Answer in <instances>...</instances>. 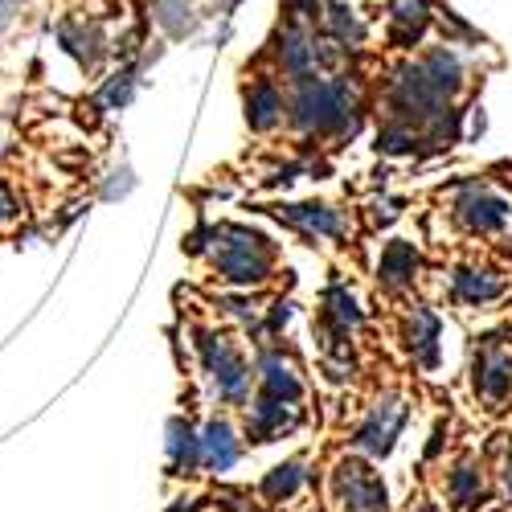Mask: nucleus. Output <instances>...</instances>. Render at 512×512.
I'll list each match as a JSON object with an SVG mask.
<instances>
[{
    "label": "nucleus",
    "instance_id": "f257e3e1",
    "mask_svg": "<svg viewBox=\"0 0 512 512\" xmlns=\"http://www.w3.org/2000/svg\"><path fill=\"white\" fill-rule=\"evenodd\" d=\"M287 123L304 136H357V82L349 74H312L287 82Z\"/></svg>",
    "mask_w": 512,
    "mask_h": 512
},
{
    "label": "nucleus",
    "instance_id": "f03ea898",
    "mask_svg": "<svg viewBox=\"0 0 512 512\" xmlns=\"http://www.w3.org/2000/svg\"><path fill=\"white\" fill-rule=\"evenodd\" d=\"M189 250H205L209 254V267L222 283L230 287H263L275 279V267H279V250L267 234L250 230V226H234V222H222V226H209L201 234H193Z\"/></svg>",
    "mask_w": 512,
    "mask_h": 512
},
{
    "label": "nucleus",
    "instance_id": "7ed1b4c3",
    "mask_svg": "<svg viewBox=\"0 0 512 512\" xmlns=\"http://www.w3.org/2000/svg\"><path fill=\"white\" fill-rule=\"evenodd\" d=\"M197 357H201V369L209 377L213 394H218V402L246 406L254 398V381H259V373L250 369V361L242 357V349L226 332H201L197 336Z\"/></svg>",
    "mask_w": 512,
    "mask_h": 512
},
{
    "label": "nucleus",
    "instance_id": "20e7f679",
    "mask_svg": "<svg viewBox=\"0 0 512 512\" xmlns=\"http://www.w3.org/2000/svg\"><path fill=\"white\" fill-rule=\"evenodd\" d=\"M332 504L340 512H386L390 496H386V480L373 472L369 455H345L332 467Z\"/></svg>",
    "mask_w": 512,
    "mask_h": 512
},
{
    "label": "nucleus",
    "instance_id": "39448f33",
    "mask_svg": "<svg viewBox=\"0 0 512 512\" xmlns=\"http://www.w3.org/2000/svg\"><path fill=\"white\" fill-rule=\"evenodd\" d=\"M406 422H410V406L402 398H394V394L390 398H377L369 406V414L357 422V431H353L349 443H353V451H361L369 459H386L398 447Z\"/></svg>",
    "mask_w": 512,
    "mask_h": 512
},
{
    "label": "nucleus",
    "instance_id": "423d86ee",
    "mask_svg": "<svg viewBox=\"0 0 512 512\" xmlns=\"http://www.w3.org/2000/svg\"><path fill=\"white\" fill-rule=\"evenodd\" d=\"M451 213H455V222L467 230V234H500L512 218V205L508 197H500L496 189L480 185V181H467L455 189L451 197Z\"/></svg>",
    "mask_w": 512,
    "mask_h": 512
},
{
    "label": "nucleus",
    "instance_id": "0eeeda50",
    "mask_svg": "<svg viewBox=\"0 0 512 512\" xmlns=\"http://www.w3.org/2000/svg\"><path fill=\"white\" fill-rule=\"evenodd\" d=\"M472 390L488 410H504L512 398V349L500 336L480 340L472 357Z\"/></svg>",
    "mask_w": 512,
    "mask_h": 512
},
{
    "label": "nucleus",
    "instance_id": "6e6552de",
    "mask_svg": "<svg viewBox=\"0 0 512 512\" xmlns=\"http://www.w3.org/2000/svg\"><path fill=\"white\" fill-rule=\"evenodd\" d=\"M300 426H304V406L300 402L271 398V394H254L246 402V426H242L246 443H275L283 435H295Z\"/></svg>",
    "mask_w": 512,
    "mask_h": 512
},
{
    "label": "nucleus",
    "instance_id": "1a4fd4ad",
    "mask_svg": "<svg viewBox=\"0 0 512 512\" xmlns=\"http://www.w3.org/2000/svg\"><path fill=\"white\" fill-rule=\"evenodd\" d=\"M242 451H246V435L238 431L226 414H213L201 426V467H205V472H213V476L234 472Z\"/></svg>",
    "mask_w": 512,
    "mask_h": 512
},
{
    "label": "nucleus",
    "instance_id": "9d476101",
    "mask_svg": "<svg viewBox=\"0 0 512 512\" xmlns=\"http://www.w3.org/2000/svg\"><path fill=\"white\" fill-rule=\"evenodd\" d=\"M254 373H259V394L287 398V402H304V394H308L304 377H300V365H295L279 345L275 349H263Z\"/></svg>",
    "mask_w": 512,
    "mask_h": 512
},
{
    "label": "nucleus",
    "instance_id": "9b49d317",
    "mask_svg": "<svg viewBox=\"0 0 512 512\" xmlns=\"http://www.w3.org/2000/svg\"><path fill=\"white\" fill-rule=\"evenodd\" d=\"M246 123H250V132H259V136L287 123V91L275 78H254L246 87Z\"/></svg>",
    "mask_w": 512,
    "mask_h": 512
},
{
    "label": "nucleus",
    "instance_id": "f8f14e48",
    "mask_svg": "<svg viewBox=\"0 0 512 512\" xmlns=\"http://www.w3.org/2000/svg\"><path fill=\"white\" fill-rule=\"evenodd\" d=\"M439 336H443V320L431 308H410L402 320V340L414 357V365L422 369H439Z\"/></svg>",
    "mask_w": 512,
    "mask_h": 512
},
{
    "label": "nucleus",
    "instance_id": "ddd939ff",
    "mask_svg": "<svg viewBox=\"0 0 512 512\" xmlns=\"http://www.w3.org/2000/svg\"><path fill=\"white\" fill-rule=\"evenodd\" d=\"M279 218L295 230H304L312 238H345L349 234V222H345V213L324 205V201H304V205H279L275 209Z\"/></svg>",
    "mask_w": 512,
    "mask_h": 512
},
{
    "label": "nucleus",
    "instance_id": "4468645a",
    "mask_svg": "<svg viewBox=\"0 0 512 512\" xmlns=\"http://www.w3.org/2000/svg\"><path fill=\"white\" fill-rule=\"evenodd\" d=\"M504 291H508V283L492 267H455L451 271V295L467 308H488Z\"/></svg>",
    "mask_w": 512,
    "mask_h": 512
},
{
    "label": "nucleus",
    "instance_id": "2eb2a0df",
    "mask_svg": "<svg viewBox=\"0 0 512 512\" xmlns=\"http://www.w3.org/2000/svg\"><path fill=\"white\" fill-rule=\"evenodd\" d=\"M431 0H390L386 5V33H390V46L410 50L422 41L426 25H431Z\"/></svg>",
    "mask_w": 512,
    "mask_h": 512
},
{
    "label": "nucleus",
    "instance_id": "dca6fc26",
    "mask_svg": "<svg viewBox=\"0 0 512 512\" xmlns=\"http://www.w3.org/2000/svg\"><path fill=\"white\" fill-rule=\"evenodd\" d=\"M418 267H422V254H418V246H414V242H406V238H394V242H386V250H381V263H377V283L386 287L390 295H398V291L414 287Z\"/></svg>",
    "mask_w": 512,
    "mask_h": 512
},
{
    "label": "nucleus",
    "instance_id": "f3484780",
    "mask_svg": "<svg viewBox=\"0 0 512 512\" xmlns=\"http://www.w3.org/2000/svg\"><path fill=\"white\" fill-rule=\"evenodd\" d=\"M168 467H173V476H197L201 467V431L189 418L168 422Z\"/></svg>",
    "mask_w": 512,
    "mask_h": 512
},
{
    "label": "nucleus",
    "instance_id": "a211bd4d",
    "mask_svg": "<svg viewBox=\"0 0 512 512\" xmlns=\"http://www.w3.org/2000/svg\"><path fill=\"white\" fill-rule=\"evenodd\" d=\"M361 320H365V312H361V304L353 300V291H349L345 283L324 287V295H320V312H316V324L336 328V332H357V328H361Z\"/></svg>",
    "mask_w": 512,
    "mask_h": 512
},
{
    "label": "nucleus",
    "instance_id": "6ab92c4d",
    "mask_svg": "<svg viewBox=\"0 0 512 512\" xmlns=\"http://www.w3.org/2000/svg\"><path fill=\"white\" fill-rule=\"evenodd\" d=\"M418 62H422V70L431 74V82L447 99H459V91L467 87V66H463V58L447 46V41H443V46H431Z\"/></svg>",
    "mask_w": 512,
    "mask_h": 512
},
{
    "label": "nucleus",
    "instance_id": "aec40b11",
    "mask_svg": "<svg viewBox=\"0 0 512 512\" xmlns=\"http://www.w3.org/2000/svg\"><path fill=\"white\" fill-rule=\"evenodd\" d=\"M304 484H308V463L304 459H287V463L271 467V472L259 480V496L267 504H287V500H295L304 492Z\"/></svg>",
    "mask_w": 512,
    "mask_h": 512
},
{
    "label": "nucleus",
    "instance_id": "412c9836",
    "mask_svg": "<svg viewBox=\"0 0 512 512\" xmlns=\"http://www.w3.org/2000/svg\"><path fill=\"white\" fill-rule=\"evenodd\" d=\"M484 492H488V480L476 459H459L447 472V496L455 508H476L484 500Z\"/></svg>",
    "mask_w": 512,
    "mask_h": 512
},
{
    "label": "nucleus",
    "instance_id": "4be33fe9",
    "mask_svg": "<svg viewBox=\"0 0 512 512\" xmlns=\"http://www.w3.org/2000/svg\"><path fill=\"white\" fill-rule=\"evenodd\" d=\"M324 33H328L332 41H340L345 50H357L369 29H365V21H361L349 5H340V0H328V5H324Z\"/></svg>",
    "mask_w": 512,
    "mask_h": 512
},
{
    "label": "nucleus",
    "instance_id": "5701e85b",
    "mask_svg": "<svg viewBox=\"0 0 512 512\" xmlns=\"http://www.w3.org/2000/svg\"><path fill=\"white\" fill-rule=\"evenodd\" d=\"M377 152L381 156H422V152H431V144H426V136L414 132V127L386 119L377 127Z\"/></svg>",
    "mask_w": 512,
    "mask_h": 512
},
{
    "label": "nucleus",
    "instance_id": "b1692460",
    "mask_svg": "<svg viewBox=\"0 0 512 512\" xmlns=\"http://www.w3.org/2000/svg\"><path fill=\"white\" fill-rule=\"evenodd\" d=\"M152 21L168 33V37H185L197 29V13L189 0H156L152 5Z\"/></svg>",
    "mask_w": 512,
    "mask_h": 512
},
{
    "label": "nucleus",
    "instance_id": "393cba45",
    "mask_svg": "<svg viewBox=\"0 0 512 512\" xmlns=\"http://www.w3.org/2000/svg\"><path fill=\"white\" fill-rule=\"evenodd\" d=\"M136 87H140V70H136V66L115 70V74L103 82V87H99V107H107V111H123L127 103H132Z\"/></svg>",
    "mask_w": 512,
    "mask_h": 512
},
{
    "label": "nucleus",
    "instance_id": "a878e982",
    "mask_svg": "<svg viewBox=\"0 0 512 512\" xmlns=\"http://www.w3.org/2000/svg\"><path fill=\"white\" fill-rule=\"evenodd\" d=\"M439 29H443V37H447V46H455V41H467V46H476V41H480V33L467 25L463 17H455L451 9H439Z\"/></svg>",
    "mask_w": 512,
    "mask_h": 512
},
{
    "label": "nucleus",
    "instance_id": "bb28decb",
    "mask_svg": "<svg viewBox=\"0 0 512 512\" xmlns=\"http://www.w3.org/2000/svg\"><path fill=\"white\" fill-rule=\"evenodd\" d=\"M115 181H107V189H103V197L107 201H115V197H127L136 189V177H132V168H119V173H111Z\"/></svg>",
    "mask_w": 512,
    "mask_h": 512
},
{
    "label": "nucleus",
    "instance_id": "cd10ccee",
    "mask_svg": "<svg viewBox=\"0 0 512 512\" xmlns=\"http://www.w3.org/2000/svg\"><path fill=\"white\" fill-rule=\"evenodd\" d=\"M398 209H402V201H394V197L373 201V222H377V226H390V222L398 218Z\"/></svg>",
    "mask_w": 512,
    "mask_h": 512
},
{
    "label": "nucleus",
    "instance_id": "c85d7f7f",
    "mask_svg": "<svg viewBox=\"0 0 512 512\" xmlns=\"http://www.w3.org/2000/svg\"><path fill=\"white\" fill-rule=\"evenodd\" d=\"M17 13H21L17 0H0V37H5V33L17 25Z\"/></svg>",
    "mask_w": 512,
    "mask_h": 512
},
{
    "label": "nucleus",
    "instance_id": "c756f323",
    "mask_svg": "<svg viewBox=\"0 0 512 512\" xmlns=\"http://www.w3.org/2000/svg\"><path fill=\"white\" fill-rule=\"evenodd\" d=\"M13 218V201L5 197V189H0V222H9Z\"/></svg>",
    "mask_w": 512,
    "mask_h": 512
},
{
    "label": "nucleus",
    "instance_id": "7c9ffc66",
    "mask_svg": "<svg viewBox=\"0 0 512 512\" xmlns=\"http://www.w3.org/2000/svg\"><path fill=\"white\" fill-rule=\"evenodd\" d=\"M504 484H512V439H508V459H504Z\"/></svg>",
    "mask_w": 512,
    "mask_h": 512
},
{
    "label": "nucleus",
    "instance_id": "2f4dec72",
    "mask_svg": "<svg viewBox=\"0 0 512 512\" xmlns=\"http://www.w3.org/2000/svg\"><path fill=\"white\" fill-rule=\"evenodd\" d=\"M168 512H197V504H193V500H181V504H173Z\"/></svg>",
    "mask_w": 512,
    "mask_h": 512
}]
</instances>
